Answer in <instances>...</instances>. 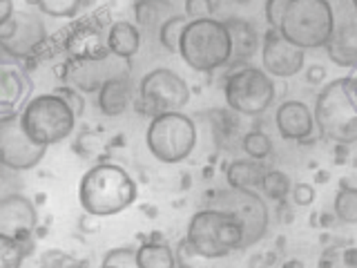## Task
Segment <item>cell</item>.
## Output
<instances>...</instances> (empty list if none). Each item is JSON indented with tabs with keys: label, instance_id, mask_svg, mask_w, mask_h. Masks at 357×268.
<instances>
[{
	"label": "cell",
	"instance_id": "cell-14",
	"mask_svg": "<svg viewBox=\"0 0 357 268\" xmlns=\"http://www.w3.org/2000/svg\"><path fill=\"white\" fill-rule=\"evenodd\" d=\"M38 228V210L25 195L0 197V232L25 244L31 253V237Z\"/></svg>",
	"mask_w": 357,
	"mask_h": 268
},
{
	"label": "cell",
	"instance_id": "cell-23",
	"mask_svg": "<svg viewBox=\"0 0 357 268\" xmlns=\"http://www.w3.org/2000/svg\"><path fill=\"white\" fill-rule=\"evenodd\" d=\"M266 172H268V168L261 161L234 159L226 165V181H228V188L255 190L261 186V179Z\"/></svg>",
	"mask_w": 357,
	"mask_h": 268
},
{
	"label": "cell",
	"instance_id": "cell-40",
	"mask_svg": "<svg viewBox=\"0 0 357 268\" xmlns=\"http://www.w3.org/2000/svg\"><path fill=\"white\" fill-rule=\"evenodd\" d=\"M282 268H304V266H301V262H297V260H290V262H286Z\"/></svg>",
	"mask_w": 357,
	"mask_h": 268
},
{
	"label": "cell",
	"instance_id": "cell-27",
	"mask_svg": "<svg viewBox=\"0 0 357 268\" xmlns=\"http://www.w3.org/2000/svg\"><path fill=\"white\" fill-rule=\"evenodd\" d=\"M241 148L248 154V159L252 161H266L268 156L273 154V141L266 132L261 130H250L243 134L241 139Z\"/></svg>",
	"mask_w": 357,
	"mask_h": 268
},
{
	"label": "cell",
	"instance_id": "cell-17",
	"mask_svg": "<svg viewBox=\"0 0 357 268\" xmlns=\"http://www.w3.org/2000/svg\"><path fill=\"white\" fill-rule=\"evenodd\" d=\"M132 100H134V87L130 81V74H119L107 78L96 92L98 110L105 117H123L130 110Z\"/></svg>",
	"mask_w": 357,
	"mask_h": 268
},
{
	"label": "cell",
	"instance_id": "cell-19",
	"mask_svg": "<svg viewBox=\"0 0 357 268\" xmlns=\"http://www.w3.org/2000/svg\"><path fill=\"white\" fill-rule=\"evenodd\" d=\"M328 59L340 67H357V20H346L335 27L326 47Z\"/></svg>",
	"mask_w": 357,
	"mask_h": 268
},
{
	"label": "cell",
	"instance_id": "cell-15",
	"mask_svg": "<svg viewBox=\"0 0 357 268\" xmlns=\"http://www.w3.org/2000/svg\"><path fill=\"white\" fill-rule=\"evenodd\" d=\"M123 63V59L116 56H107V59L100 61H70V74H67V81L76 87L78 92L85 94H94L100 89L107 78L119 76V74H128V63Z\"/></svg>",
	"mask_w": 357,
	"mask_h": 268
},
{
	"label": "cell",
	"instance_id": "cell-28",
	"mask_svg": "<svg viewBox=\"0 0 357 268\" xmlns=\"http://www.w3.org/2000/svg\"><path fill=\"white\" fill-rule=\"evenodd\" d=\"M261 193L273 199V201H284L290 190H293V181H290V177L282 170H268L261 179Z\"/></svg>",
	"mask_w": 357,
	"mask_h": 268
},
{
	"label": "cell",
	"instance_id": "cell-12",
	"mask_svg": "<svg viewBox=\"0 0 357 268\" xmlns=\"http://www.w3.org/2000/svg\"><path fill=\"white\" fill-rule=\"evenodd\" d=\"M47 38L43 18L36 11L16 9L5 25H0V50L9 59H27Z\"/></svg>",
	"mask_w": 357,
	"mask_h": 268
},
{
	"label": "cell",
	"instance_id": "cell-7",
	"mask_svg": "<svg viewBox=\"0 0 357 268\" xmlns=\"http://www.w3.org/2000/svg\"><path fill=\"white\" fill-rule=\"evenodd\" d=\"M145 145L156 161L174 165L185 161L197 148V126L183 112H165L152 117L145 130Z\"/></svg>",
	"mask_w": 357,
	"mask_h": 268
},
{
	"label": "cell",
	"instance_id": "cell-21",
	"mask_svg": "<svg viewBox=\"0 0 357 268\" xmlns=\"http://www.w3.org/2000/svg\"><path fill=\"white\" fill-rule=\"evenodd\" d=\"M223 22H226L228 34H230V43H232L230 63L245 65L257 54V50L261 47L259 36H257V29L243 18H228Z\"/></svg>",
	"mask_w": 357,
	"mask_h": 268
},
{
	"label": "cell",
	"instance_id": "cell-35",
	"mask_svg": "<svg viewBox=\"0 0 357 268\" xmlns=\"http://www.w3.org/2000/svg\"><path fill=\"white\" fill-rule=\"evenodd\" d=\"M56 94L63 96L67 103H70V107L74 110V114L76 119L83 114V110H85V98L81 96V92H78L76 87H59L56 89Z\"/></svg>",
	"mask_w": 357,
	"mask_h": 268
},
{
	"label": "cell",
	"instance_id": "cell-18",
	"mask_svg": "<svg viewBox=\"0 0 357 268\" xmlns=\"http://www.w3.org/2000/svg\"><path fill=\"white\" fill-rule=\"evenodd\" d=\"M65 50L72 61H100L109 56L107 36L103 38V34L96 27H87V25H78L70 34V38L65 43Z\"/></svg>",
	"mask_w": 357,
	"mask_h": 268
},
{
	"label": "cell",
	"instance_id": "cell-6",
	"mask_svg": "<svg viewBox=\"0 0 357 268\" xmlns=\"http://www.w3.org/2000/svg\"><path fill=\"white\" fill-rule=\"evenodd\" d=\"M20 123L31 141L50 148V145L72 137L76 128V114L63 96L50 92L36 94L27 100L25 107L20 110Z\"/></svg>",
	"mask_w": 357,
	"mask_h": 268
},
{
	"label": "cell",
	"instance_id": "cell-31",
	"mask_svg": "<svg viewBox=\"0 0 357 268\" xmlns=\"http://www.w3.org/2000/svg\"><path fill=\"white\" fill-rule=\"evenodd\" d=\"M83 7V0H38V11L52 18H74Z\"/></svg>",
	"mask_w": 357,
	"mask_h": 268
},
{
	"label": "cell",
	"instance_id": "cell-9",
	"mask_svg": "<svg viewBox=\"0 0 357 268\" xmlns=\"http://www.w3.org/2000/svg\"><path fill=\"white\" fill-rule=\"evenodd\" d=\"M210 204L208 208H219L226 210L239 221V226L243 230V241L241 248H250V246L259 244L266 232L268 223H271V212L264 197H259L255 190H237V188H223L208 193Z\"/></svg>",
	"mask_w": 357,
	"mask_h": 268
},
{
	"label": "cell",
	"instance_id": "cell-1",
	"mask_svg": "<svg viewBox=\"0 0 357 268\" xmlns=\"http://www.w3.org/2000/svg\"><path fill=\"white\" fill-rule=\"evenodd\" d=\"M139 197V186L126 168L96 163L78 181V204L92 217H112L128 210Z\"/></svg>",
	"mask_w": 357,
	"mask_h": 268
},
{
	"label": "cell",
	"instance_id": "cell-37",
	"mask_svg": "<svg viewBox=\"0 0 357 268\" xmlns=\"http://www.w3.org/2000/svg\"><path fill=\"white\" fill-rule=\"evenodd\" d=\"M324 78H326V70H324L321 65H310V67H306V81H308L310 85L321 83Z\"/></svg>",
	"mask_w": 357,
	"mask_h": 268
},
{
	"label": "cell",
	"instance_id": "cell-36",
	"mask_svg": "<svg viewBox=\"0 0 357 268\" xmlns=\"http://www.w3.org/2000/svg\"><path fill=\"white\" fill-rule=\"evenodd\" d=\"M290 193H293V201L297 206H310L315 201V188L310 184H295Z\"/></svg>",
	"mask_w": 357,
	"mask_h": 268
},
{
	"label": "cell",
	"instance_id": "cell-4",
	"mask_svg": "<svg viewBox=\"0 0 357 268\" xmlns=\"http://www.w3.org/2000/svg\"><path fill=\"white\" fill-rule=\"evenodd\" d=\"M337 20L328 0H290L279 34L304 52L326 47Z\"/></svg>",
	"mask_w": 357,
	"mask_h": 268
},
{
	"label": "cell",
	"instance_id": "cell-26",
	"mask_svg": "<svg viewBox=\"0 0 357 268\" xmlns=\"http://www.w3.org/2000/svg\"><path fill=\"white\" fill-rule=\"evenodd\" d=\"M185 25H188L185 16H170V18H165L159 25V43H161V47L167 50L170 54H178V45H181V36H183Z\"/></svg>",
	"mask_w": 357,
	"mask_h": 268
},
{
	"label": "cell",
	"instance_id": "cell-45",
	"mask_svg": "<svg viewBox=\"0 0 357 268\" xmlns=\"http://www.w3.org/2000/svg\"><path fill=\"white\" fill-rule=\"evenodd\" d=\"M0 165H3V163H0Z\"/></svg>",
	"mask_w": 357,
	"mask_h": 268
},
{
	"label": "cell",
	"instance_id": "cell-29",
	"mask_svg": "<svg viewBox=\"0 0 357 268\" xmlns=\"http://www.w3.org/2000/svg\"><path fill=\"white\" fill-rule=\"evenodd\" d=\"M29 255L25 244L0 232V268H22V262Z\"/></svg>",
	"mask_w": 357,
	"mask_h": 268
},
{
	"label": "cell",
	"instance_id": "cell-2",
	"mask_svg": "<svg viewBox=\"0 0 357 268\" xmlns=\"http://www.w3.org/2000/svg\"><path fill=\"white\" fill-rule=\"evenodd\" d=\"M315 126L335 145L357 143V81L342 76L326 83L315 98Z\"/></svg>",
	"mask_w": 357,
	"mask_h": 268
},
{
	"label": "cell",
	"instance_id": "cell-24",
	"mask_svg": "<svg viewBox=\"0 0 357 268\" xmlns=\"http://www.w3.org/2000/svg\"><path fill=\"white\" fill-rule=\"evenodd\" d=\"M137 264L139 268H174V251L163 239L145 241L137 248Z\"/></svg>",
	"mask_w": 357,
	"mask_h": 268
},
{
	"label": "cell",
	"instance_id": "cell-44",
	"mask_svg": "<svg viewBox=\"0 0 357 268\" xmlns=\"http://www.w3.org/2000/svg\"><path fill=\"white\" fill-rule=\"evenodd\" d=\"M351 3H353V7L357 9V0H351Z\"/></svg>",
	"mask_w": 357,
	"mask_h": 268
},
{
	"label": "cell",
	"instance_id": "cell-13",
	"mask_svg": "<svg viewBox=\"0 0 357 268\" xmlns=\"http://www.w3.org/2000/svg\"><path fill=\"white\" fill-rule=\"evenodd\" d=\"M306 63V52L286 40L279 29L268 27L261 43V65L264 72L273 78H293Z\"/></svg>",
	"mask_w": 357,
	"mask_h": 268
},
{
	"label": "cell",
	"instance_id": "cell-34",
	"mask_svg": "<svg viewBox=\"0 0 357 268\" xmlns=\"http://www.w3.org/2000/svg\"><path fill=\"white\" fill-rule=\"evenodd\" d=\"M288 5H290V0H266L264 14H266L268 25H271L273 29H279V25H282V18L286 14Z\"/></svg>",
	"mask_w": 357,
	"mask_h": 268
},
{
	"label": "cell",
	"instance_id": "cell-10",
	"mask_svg": "<svg viewBox=\"0 0 357 268\" xmlns=\"http://www.w3.org/2000/svg\"><path fill=\"white\" fill-rule=\"evenodd\" d=\"M190 103V87L183 76L156 67L139 81V112L148 117L165 114V112H183Z\"/></svg>",
	"mask_w": 357,
	"mask_h": 268
},
{
	"label": "cell",
	"instance_id": "cell-38",
	"mask_svg": "<svg viewBox=\"0 0 357 268\" xmlns=\"http://www.w3.org/2000/svg\"><path fill=\"white\" fill-rule=\"evenodd\" d=\"M14 0H0V25H5V22L14 16Z\"/></svg>",
	"mask_w": 357,
	"mask_h": 268
},
{
	"label": "cell",
	"instance_id": "cell-3",
	"mask_svg": "<svg viewBox=\"0 0 357 268\" xmlns=\"http://www.w3.org/2000/svg\"><path fill=\"white\" fill-rule=\"evenodd\" d=\"M178 56L195 72H215L219 67L230 65L232 43L226 22L219 18L188 20L183 29Z\"/></svg>",
	"mask_w": 357,
	"mask_h": 268
},
{
	"label": "cell",
	"instance_id": "cell-32",
	"mask_svg": "<svg viewBox=\"0 0 357 268\" xmlns=\"http://www.w3.org/2000/svg\"><path fill=\"white\" fill-rule=\"evenodd\" d=\"M103 262L107 264H114L116 268H139L137 264V248H130V246H126V248H112L105 253Z\"/></svg>",
	"mask_w": 357,
	"mask_h": 268
},
{
	"label": "cell",
	"instance_id": "cell-8",
	"mask_svg": "<svg viewBox=\"0 0 357 268\" xmlns=\"http://www.w3.org/2000/svg\"><path fill=\"white\" fill-rule=\"evenodd\" d=\"M223 96L234 114L259 117L273 105L277 87L273 76H268L259 67L237 65L223 83Z\"/></svg>",
	"mask_w": 357,
	"mask_h": 268
},
{
	"label": "cell",
	"instance_id": "cell-42",
	"mask_svg": "<svg viewBox=\"0 0 357 268\" xmlns=\"http://www.w3.org/2000/svg\"><path fill=\"white\" fill-rule=\"evenodd\" d=\"M98 268H116L114 264H107V262H103V264H100Z\"/></svg>",
	"mask_w": 357,
	"mask_h": 268
},
{
	"label": "cell",
	"instance_id": "cell-43",
	"mask_svg": "<svg viewBox=\"0 0 357 268\" xmlns=\"http://www.w3.org/2000/svg\"><path fill=\"white\" fill-rule=\"evenodd\" d=\"M349 76H353L355 81H357V67H353V70H351V74H349Z\"/></svg>",
	"mask_w": 357,
	"mask_h": 268
},
{
	"label": "cell",
	"instance_id": "cell-11",
	"mask_svg": "<svg viewBox=\"0 0 357 268\" xmlns=\"http://www.w3.org/2000/svg\"><path fill=\"white\" fill-rule=\"evenodd\" d=\"M47 148L31 141L20 123V112H9L0 117V163L9 170L25 172L36 168Z\"/></svg>",
	"mask_w": 357,
	"mask_h": 268
},
{
	"label": "cell",
	"instance_id": "cell-5",
	"mask_svg": "<svg viewBox=\"0 0 357 268\" xmlns=\"http://www.w3.org/2000/svg\"><path fill=\"white\" fill-rule=\"evenodd\" d=\"M185 239L192 244L199 255L208 257V260H221V257H228L241 248L243 230L230 212L204 208L190 217Z\"/></svg>",
	"mask_w": 357,
	"mask_h": 268
},
{
	"label": "cell",
	"instance_id": "cell-39",
	"mask_svg": "<svg viewBox=\"0 0 357 268\" xmlns=\"http://www.w3.org/2000/svg\"><path fill=\"white\" fill-rule=\"evenodd\" d=\"M342 257H344V264L349 266V268L357 266V248H346Z\"/></svg>",
	"mask_w": 357,
	"mask_h": 268
},
{
	"label": "cell",
	"instance_id": "cell-25",
	"mask_svg": "<svg viewBox=\"0 0 357 268\" xmlns=\"http://www.w3.org/2000/svg\"><path fill=\"white\" fill-rule=\"evenodd\" d=\"M333 215L342 223H357V188L344 186L335 195Z\"/></svg>",
	"mask_w": 357,
	"mask_h": 268
},
{
	"label": "cell",
	"instance_id": "cell-33",
	"mask_svg": "<svg viewBox=\"0 0 357 268\" xmlns=\"http://www.w3.org/2000/svg\"><path fill=\"white\" fill-rule=\"evenodd\" d=\"M183 9L188 20H201L215 16V3L212 0H185Z\"/></svg>",
	"mask_w": 357,
	"mask_h": 268
},
{
	"label": "cell",
	"instance_id": "cell-30",
	"mask_svg": "<svg viewBox=\"0 0 357 268\" xmlns=\"http://www.w3.org/2000/svg\"><path fill=\"white\" fill-rule=\"evenodd\" d=\"M174 268H215V262L217 260H208V257L199 255L192 244H190L188 239H181L174 251Z\"/></svg>",
	"mask_w": 357,
	"mask_h": 268
},
{
	"label": "cell",
	"instance_id": "cell-41",
	"mask_svg": "<svg viewBox=\"0 0 357 268\" xmlns=\"http://www.w3.org/2000/svg\"><path fill=\"white\" fill-rule=\"evenodd\" d=\"M29 7H38V0H25Z\"/></svg>",
	"mask_w": 357,
	"mask_h": 268
},
{
	"label": "cell",
	"instance_id": "cell-20",
	"mask_svg": "<svg viewBox=\"0 0 357 268\" xmlns=\"http://www.w3.org/2000/svg\"><path fill=\"white\" fill-rule=\"evenodd\" d=\"M29 89L27 76L14 63H0V117L16 112Z\"/></svg>",
	"mask_w": 357,
	"mask_h": 268
},
{
	"label": "cell",
	"instance_id": "cell-22",
	"mask_svg": "<svg viewBox=\"0 0 357 268\" xmlns=\"http://www.w3.org/2000/svg\"><path fill=\"white\" fill-rule=\"evenodd\" d=\"M107 50L112 56L130 61L141 50V31L130 20H116L107 29Z\"/></svg>",
	"mask_w": 357,
	"mask_h": 268
},
{
	"label": "cell",
	"instance_id": "cell-16",
	"mask_svg": "<svg viewBox=\"0 0 357 268\" xmlns=\"http://www.w3.org/2000/svg\"><path fill=\"white\" fill-rule=\"evenodd\" d=\"M275 126L286 141H306L315 132V117L304 100H284L275 112Z\"/></svg>",
	"mask_w": 357,
	"mask_h": 268
}]
</instances>
